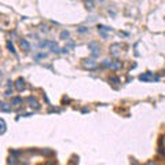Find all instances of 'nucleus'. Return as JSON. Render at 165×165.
Instances as JSON below:
<instances>
[{"mask_svg":"<svg viewBox=\"0 0 165 165\" xmlns=\"http://www.w3.org/2000/svg\"><path fill=\"white\" fill-rule=\"evenodd\" d=\"M83 66H84L85 69L94 70V69L98 68V63H97V61H94L92 58H88V59H84V61H83Z\"/></svg>","mask_w":165,"mask_h":165,"instance_id":"nucleus-1","label":"nucleus"},{"mask_svg":"<svg viewBox=\"0 0 165 165\" xmlns=\"http://www.w3.org/2000/svg\"><path fill=\"white\" fill-rule=\"evenodd\" d=\"M98 30H99V33H101V35H103L105 32H112V28L105 26V25H99V26H98Z\"/></svg>","mask_w":165,"mask_h":165,"instance_id":"nucleus-11","label":"nucleus"},{"mask_svg":"<svg viewBox=\"0 0 165 165\" xmlns=\"http://www.w3.org/2000/svg\"><path fill=\"white\" fill-rule=\"evenodd\" d=\"M122 66V63H121V61H112V65H110V69H113V70H118V69Z\"/></svg>","mask_w":165,"mask_h":165,"instance_id":"nucleus-9","label":"nucleus"},{"mask_svg":"<svg viewBox=\"0 0 165 165\" xmlns=\"http://www.w3.org/2000/svg\"><path fill=\"white\" fill-rule=\"evenodd\" d=\"M88 50H91L94 56H97L99 54V43L98 41H89L88 43Z\"/></svg>","mask_w":165,"mask_h":165,"instance_id":"nucleus-3","label":"nucleus"},{"mask_svg":"<svg viewBox=\"0 0 165 165\" xmlns=\"http://www.w3.org/2000/svg\"><path fill=\"white\" fill-rule=\"evenodd\" d=\"M11 105L12 106H19V105H22V98H19V97L11 98Z\"/></svg>","mask_w":165,"mask_h":165,"instance_id":"nucleus-10","label":"nucleus"},{"mask_svg":"<svg viewBox=\"0 0 165 165\" xmlns=\"http://www.w3.org/2000/svg\"><path fill=\"white\" fill-rule=\"evenodd\" d=\"M6 129H7V125H6V121H4L3 118H0V135L6 132Z\"/></svg>","mask_w":165,"mask_h":165,"instance_id":"nucleus-12","label":"nucleus"},{"mask_svg":"<svg viewBox=\"0 0 165 165\" xmlns=\"http://www.w3.org/2000/svg\"><path fill=\"white\" fill-rule=\"evenodd\" d=\"M19 47L24 50V51H26V53L30 51V44H29V41L26 40V39H21L19 40Z\"/></svg>","mask_w":165,"mask_h":165,"instance_id":"nucleus-4","label":"nucleus"},{"mask_svg":"<svg viewBox=\"0 0 165 165\" xmlns=\"http://www.w3.org/2000/svg\"><path fill=\"white\" fill-rule=\"evenodd\" d=\"M109 81L110 83H113V84H117V83H120V79L117 76H110L109 77Z\"/></svg>","mask_w":165,"mask_h":165,"instance_id":"nucleus-16","label":"nucleus"},{"mask_svg":"<svg viewBox=\"0 0 165 165\" xmlns=\"http://www.w3.org/2000/svg\"><path fill=\"white\" fill-rule=\"evenodd\" d=\"M7 47H8V50H10L12 54H15V50H14V45H12L11 41H7Z\"/></svg>","mask_w":165,"mask_h":165,"instance_id":"nucleus-18","label":"nucleus"},{"mask_svg":"<svg viewBox=\"0 0 165 165\" xmlns=\"http://www.w3.org/2000/svg\"><path fill=\"white\" fill-rule=\"evenodd\" d=\"M84 6L88 11H92L94 8H95V1L94 0H84Z\"/></svg>","mask_w":165,"mask_h":165,"instance_id":"nucleus-8","label":"nucleus"},{"mask_svg":"<svg viewBox=\"0 0 165 165\" xmlns=\"http://www.w3.org/2000/svg\"><path fill=\"white\" fill-rule=\"evenodd\" d=\"M15 88H17V91H22V89L25 88V80L24 79H18V80L15 81Z\"/></svg>","mask_w":165,"mask_h":165,"instance_id":"nucleus-7","label":"nucleus"},{"mask_svg":"<svg viewBox=\"0 0 165 165\" xmlns=\"http://www.w3.org/2000/svg\"><path fill=\"white\" fill-rule=\"evenodd\" d=\"M28 101H29V103H30V107H32V109H35V110H39V109H40V105L37 103V101L35 99V98L29 97Z\"/></svg>","mask_w":165,"mask_h":165,"instance_id":"nucleus-5","label":"nucleus"},{"mask_svg":"<svg viewBox=\"0 0 165 165\" xmlns=\"http://www.w3.org/2000/svg\"><path fill=\"white\" fill-rule=\"evenodd\" d=\"M120 50H121L120 44H112L110 45V54H113V55H118Z\"/></svg>","mask_w":165,"mask_h":165,"instance_id":"nucleus-6","label":"nucleus"},{"mask_svg":"<svg viewBox=\"0 0 165 165\" xmlns=\"http://www.w3.org/2000/svg\"><path fill=\"white\" fill-rule=\"evenodd\" d=\"M50 43H51V41H41L40 47H41V48H44V47H50Z\"/></svg>","mask_w":165,"mask_h":165,"instance_id":"nucleus-19","label":"nucleus"},{"mask_svg":"<svg viewBox=\"0 0 165 165\" xmlns=\"http://www.w3.org/2000/svg\"><path fill=\"white\" fill-rule=\"evenodd\" d=\"M69 36H70V33L68 32V30H62V32H61V39H62V40H68L69 39Z\"/></svg>","mask_w":165,"mask_h":165,"instance_id":"nucleus-15","label":"nucleus"},{"mask_svg":"<svg viewBox=\"0 0 165 165\" xmlns=\"http://www.w3.org/2000/svg\"><path fill=\"white\" fill-rule=\"evenodd\" d=\"M50 50L53 51V53H59V47L56 43H50Z\"/></svg>","mask_w":165,"mask_h":165,"instance_id":"nucleus-14","label":"nucleus"},{"mask_svg":"<svg viewBox=\"0 0 165 165\" xmlns=\"http://www.w3.org/2000/svg\"><path fill=\"white\" fill-rule=\"evenodd\" d=\"M79 32H80V33H85V32H88V28H84V26H83V28H80V29H79Z\"/></svg>","mask_w":165,"mask_h":165,"instance_id":"nucleus-20","label":"nucleus"},{"mask_svg":"<svg viewBox=\"0 0 165 165\" xmlns=\"http://www.w3.org/2000/svg\"><path fill=\"white\" fill-rule=\"evenodd\" d=\"M0 74H1V73H0Z\"/></svg>","mask_w":165,"mask_h":165,"instance_id":"nucleus-21","label":"nucleus"},{"mask_svg":"<svg viewBox=\"0 0 165 165\" xmlns=\"http://www.w3.org/2000/svg\"><path fill=\"white\" fill-rule=\"evenodd\" d=\"M139 80L145 81V83H149V81H153V80H158V77H154L151 72H146V73H143V74L139 76Z\"/></svg>","mask_w":165,"mask_h":165,"instance_id":"nucleus-2","label":"nucleus"},{"mask_svg":"<svg viewBox=\"0 0 165 165\" xmlns=\"http://www.w3.org/2000/svg\"><path fill=\"white\" fill-rule=\"evenodd\" d=\"M0 110H3V112H10V110H11V105H8V103H0Z\"/></svg>","mask_w":165,"mask_h":165,"instance_id":"nucleus-13","label":"nucleus"},{"mask_svg":"<svg viewBox=\"0 0 165 165\" xmlns=\"http://www.w3.org/2000/svg\"><path fill=\"white\" fill-rule=\"evenodd\" d=\"M110 65H112V61H109V59H105L102 62V66L103 68H110Z\"/></svg>","mask_w":165,"mask_h":165,"instance_id":"nucleus-17","label":"nucleus"}]
</instances>
